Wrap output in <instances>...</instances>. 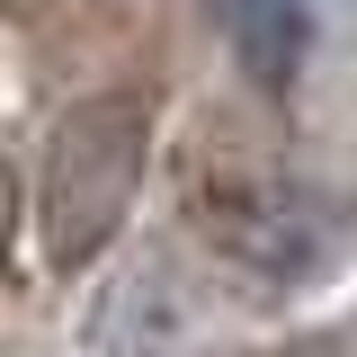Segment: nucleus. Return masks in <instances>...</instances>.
Instances as JSON below:
<instances>
[{
  "mask_svg": "<svg viewBox=\"0 0 357 357\" xmlns=\"http://www.w3.org/2000/svg\"><path fill=\"white\" fill-rule=\"evenodd\" d=\"M143 170H152V107L134 89H89L54 116L45 161H36V241L63 277L89 268L126 232Z\"/></svg>",
  "mask_w": 357,
  "mask_h": 357,
  "instance_id": "1",
  "label": "nucleus"
},
{
  "mask_svg": "<svg viewBox=\"0 0 357 357\" xmlns=\"http://www.w3.org/2000/svg\"><path fill=\"white\" fill-rule=\"evenodd\" d=\"M215 27L259 89L295 81V63H304V0H215Z\"/></svg>",
  "mask_w": 357,
  "mask_h": 357,
  "instance_id": "2",
  "label": "nucleus"
}]
</instances>
